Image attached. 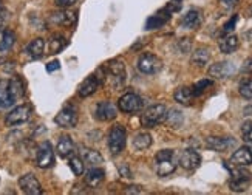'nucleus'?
I'll return each mask as SVG.
<instances>
[{
    "instance_id": "1",
    "label": "nucleus",
    "mask_w": 252,
    "mask_h": 195,
    "mask_svg": "<svg viewBox=\"0 0 252 195\" xmlns=\"http://www.w3.org/2000/svg\"><path fill=\"white\" fill-rule=\"evenodd\" d=\"M178 166V161L175 158V152L172 149L159 150L155 155V170L159 177H167L175 172Z\"/></svg>"
},
{
    "instance_id": "2",
    "label": "nucleus",
    "mask_w": 252,
    "mask_h": 195,
    "mask_svg": "<svg viewBox=\"0 0 252 195\" xmlns=\"http://www.w3.org/2000/svg\"><path fill=\"white\" fill-rule=\"evenodd\" d=\"M104 76H108V81L113 87H121L126 82V67L123 61H110L102 67Z\"/></svg>"
},
{
    "instance_id": "3",
    "label": "nucleus",
    "mask_w": 252,
    "mask_h": 195,
    "mask_svg": "<svg viewBox=\"0 0 252 195\" xmlns=\"http://www.w3.org/2000/svg\"><path fill=\"white\" fill-rule=\"evenodd\" d=\"M166 115H167L166 105H162V104L152 105L144 113H142L141 123L144 127H155V126L166 121Z\"/></svg>"
},
{
    "instance_id": "4",
    "label": "nucleus",
    "mask_w": 252,
    "mask_h": 195,
    "mask_svg": "<svg viewBox=\"0 0 252 195\" xmlns=\"http://www.w3.org/2000/svg\"><path fill=\"white\" fill-rule=\"evenodd\" d=\"M138 70L142 74H157L162 70V61L157 54L144 53L138 59Z\"/></svg>"
},
{
    "instance_id": "5",
    "label": "nucleus",
    "mask_w": 252,
    "mask_h": 195,
    "mask_svg": "<svg viewBox=\"0 0 252 195\" xmlns=\"http://www.w3.org/2000/svg\"><path fill=\"white\" fill-rule=\"evenodd\" d=\"M127 143V132L123 126H113L108 133V149L113 155L121 154Z\"/></svg>"
},
{
    "instance_id": "6",
    "label": "nucleus",
    "mask_w": 252,
    "mask_h": 195,
    "mask_svg": "<svg viewBox=\"0 0 252 195\" xmlns=\"http://www.w3.org/2000/svg\"><path fill=\"white\" fill-rule=\"evenodd\" d=\"M31 115H32V108H31V105H28V104L17 105V107H14L13 110H11V112L6 115L5 123H6V126H9V127H16V126L25 124L27 121H30Z\"/></svg>"
},
{
    "instance_id": "7",
    "label": "nucleus",
    "mask_w": 252,
    "mask_h": 195,
    "mask_svg": "<svg viewBox=\"0 0 252 195\" xmlns=\"http://www.w3.org/2000/svg\"><path fill=\"white\" fill-rule=\"evenodd\" d=\"M251 180H252L251 172H248L242 166H237V169L232 172V175H231L229 188H231L234 192H243V191H246L249 188Z\"/></svg>"
},
{
    "instance_id": "8",
    "label": "nucleus",
    "mask_w": 252,
    "mask_h": 195,
    "mask_svg": "<svg viewBox=\"0 0 252 195\" xmlns=\"http://www.w3.org/2000/svg\"><path fill=\"white\" fill-rule=\"evenodd\" d=\"M54 123H56L59 127L63 129H71L78 124V110L73 105H67L63 107L62 110L54 116Z\"/></svg>"
},
{
    "instance_id": "9",
    "label": "nucleus",
    "mask_w": 252,
    "mask_h": 195,
    "mask_svg": "<svg viewBox=\"0 0 252 195\" xmlns=\"http://www.w3.org/2000/svg\"><path fill=\"white\" fill-rule=\"evenodd\" d=\"M118 107L124 113H136L142 108V99L136 93H126L119 98Z\"/></svg>"
},
{
    "instance_id": "10",
    "label": "nucleus",
    "mask_w": 252,
    "mask_h": 195,
    "mask_svg": "<svg viewBox=\"0 0 252 195\" xmlns=\"http://www.w3.org/2000/svg\"><path fill=\"white\" fill-rule=\"evenodd\" d=\"M237 71L235 65L232 62H217V64H212L209 67V76L214 79H227L231 78V76H234Z\"/></svg>"
},
{
    "instance_id": "11",
    "label": "nucleus",
    "mask_w": 252,
    "mask_h": 195,
    "mask_svg": "<svg viewBox=\"0 0 252 195\" xmlns=\"http://www.w3.org/2000/svg\"><path fill=\"white\" fill-rule=\"evenodd\" d=\"M178 164L186 170H195V169H198L201 164V157L196 150L186 149L178 157Z\"/></svg>"
},
{
    "instance_id": "12",
    "label": "nucleus",
    "mask_w": 252,
    "mask_h": 195,
    "mask_svg": "<svg viewBox=\"0 0 252 195\" xmlns=\"http://www.w3.org/2000/svg\"><path fill=\"white\" fill-rule=\"evenodd\" d=\"M36 162L40 169H48L54 164V150L53 146L45 141L37 147V155H36Z\"/></svg>"
},
{
    "instance_id": "13",
    "label": "nucleus",
    "mask_w": 252,
    "mask_h": 195,
    "mask_svg": "<svg viewBox=\"0 0 252 195\" xmlns=\"http://www.w3.org/2000/svg\"><path fill=\"white\" fill-rule=\"evenodd\" d=\"M19 188L27 195H40L43 192L42 184L32 173H25L19 178Z\"/></svg>"
},
{
    "instance_id": "14",
    "label": "nucleus",
    "mask_w": 252,
    "mask_h": 195,
    "mask_svg": "<svg viewBox=\"0 0 252 195\" xmlns=\"http://www.w3.org/2000/svg\"><path fill=\"white\" fill-rule=\"evenodd\" d=\"M206 146L215 152H227L237 146V141L229 136H209L206 139Z\"/></svg>"
},
{
    "instance_id": "15",
    "label": "nucleus",
    "mask_w": 252,
    "mask_h": 195,
    "mask_svg": "<svg viewBox=\"0 0 252 195\" xmlns=\"http://www.w3.org/2000/svg\"><path fill=\"white\" fill-rule=\"evenodd\" d=\"M17 102L9 79H0V108H9Z\"/></svg>"
},
{
    "instance_id": "16",
    "label": "nucleus",
    "mask_w": 252,
    "mask_h": 195,
    "mask_svg": "<svg viewBox=\"0 0 252 195\" xmlns=\"http://www.w3.org/2000/svg\"><path fill=\"white\" fill-rule=\"evenodd\" d=\"M118 116V108L110 101H102L96 107V118L101 121H112Z\"/></svg>"
},
{
    "instance_id": "17",
    "label": "nucleus",
    "mask_w": 252,
    "mask_h": 195,
    "mask_svg": "<svg viewBox=\"0 0 252 195\" xmlns=\"http://www.w3.org/2000/svg\"><path fill=\"white\" fill-rule=\"evenodd\" d=\"M231 162L235 167L237 166H242V167L251 166L252 164V150L249 147H240L231 157Z\"/></svg>"
},
{
    "instance_id": "18",
    "label": "nucleus",
    "mask_w": 252,
    "mask_h": 195,
    "mask_svg": "<svg viewBox=\"0 0 252 195\" xmlns=\"http://www.w3.org/2000/svg\"><path fill=\"white\" fill-rule=\"evenodd\" d=\"M50 22L54 25H62V27H71L76 24V14L70 13V11H58L50 16Z\"/></svg>"
},
{
    "instance_id": "19",
    "label": "nucleus",
    "mask_w": 252,
    "mask_h": 195,
    "mask_svg": "<svg viewBox=\"0 0 252 195\" xmlns=\"http://www.w3.org/2000/svg\"><path fill=\"white\" fill-rule=\"evenodd\" d=\"M81 158L84 160V164H89L92 167H96L104 162V158L99 152L94 149H89V147L81 149Z\"/></svg>"
},
{
    "instance_id": "20",
    "label": "nucleus",
    "mask_w": 252,
    "mask_h": 195,
    "mask_svg": "<svg viewBox=\"0 0 252 195\" xmlns=\"http://www.w3.org/2000/svg\"><path fill=\"white\" fill-rule=\"evenodd\" d=\"M203 22L201 13L198 9H189L181 19V27L183 28H188V30H193L196 27H200Z\"/></svg>"
},
{
    "instance_id": "21",
    "label": "nucleus",
    "mask_w": 252,
    "mask_h": 195,
    "mask_svg": "<svg viewBox=\"0 0 252 195\" xmlns=\"http://www.w3.org/2000/svg\"><path fill=\"white\" fill-rule=\"evenodd\" d=\"M99 85H101V81L97 79V76L96 74H92L89 76L79 87V96L81 98H87V96H90L93 95L97 89H99Z\"/></svg>"
},
{
    "instance_id": "22",
    "label": "nucleus",
    "mask_w": 252,
    "mask_h": 195,
    "mask_svg": "<svg viewBox=\"0 0 252 195\" xmlns=\"http://www.w3.org/2000/svg\"><path fill=\"white\" fill-rule=\"evenodd\" d=\"M173 98H175V101H177L178 104H183V105H190L196 96L193 95L192 87H180V89L175 90Z\"/></svg>"
},
{
    "instance_id": "23",
    "label": "nucleus",
    "mask_w": 252,
    "mask_h": 195,
    "mask_svg": "<svg viewBox=\"0 0 252 195\" xmlns=\"http://www.w3.org/2000/svg\"><path fill=\"white\" fill-rule=\"evenodd\" d=\"M105 178V170L101 167H92L85 175V183L92 188H97Z\"/></svg>"
},
{
    "instance_id": "24",
    "label": "nucleus",
    "mask_w": 252,
    "mask_h": 195,
    "mask_svg": "<svg viewBox=\"0 0 252 195\" xmlns=\"http://www.w3.org/2000/svg\"><path fill=\"white\" fill-rule=\"evenodd\" d=\"M238 45H240V40H238V37L234 36V34H227V36L221 37V40L218 42V47H220V51L224 53V54H231V53L237 51Z\"/></svg>"
},
{
    "instance_id": "25",
    "label": "nucleus",
    "mask_w": 252,
    "mask_h": 195,
    "mask_svg": "<svg viewBox=\"0 0 252 195\" xmlns=\"http://www.w3.org/2000/svg\"><path fill=\"white\" fill-rule=\"evenodd\" d=\"M170 19V11L169 9H164L161 11V13L155 14V16H152L147 19V24H146V28L147 30H155V28H159L162 27L164 24H167Z\"/></svg>"
},
{
    "instance_id": "26",
    "label": "nucleus",
    "mask_w": 252,
    "mask_h": 195,
    "mask_svg": "<svg viewBox=\"0 0 252 195\" xmlns=\"http://www.w3.org/2000/svg\"><path fill=\"white\" fill-rule=\"evenodd\" d=\"M43 51H45V40L43 39H34V40H31L28 43V47H27V53H28V56L32 58V59H39L43 56Z\"/></svg>"
},
{
    "instance_id": "27",
    "label": "nucleus",
    "mask_w": 252,
    "mask_h": 195,
    "mask_svg": "<svg viewBox=\"0 0 252 195\" xmlns=\"http://www.w3.org/2000/svg\"><path fill=\"white\" fill-rule=\"evenodd\" d=\"M211 59V50L206 48V47H200L196 48L192 54V64L195 65V67H204V65L209 62Z\"/></svg>"
},
{
    "instance_id": "28",
    "label": "nucleus",
    "mask_w": 252,
    "mask_h": 195,
    "mask_svg": "<svg viewBox=\"0 0 252 195\" xmlns=\"http://www.w3.org/2000/svg\"><path fill=\"white\" fill-rule=\"evenodd\" d=\"M56 150H58L59 157L67 158V157H70V155H73V154H74V143L71 141V138H70V136H61Z\"/></svg>"
},
{
    "instance_id": "29",
    "label": "nucleus",
    "mask_w": 252,
    "mask_h": 195,
    "mask_svg": "<svg viewBox=\"0 0 252 195\" xmlns=\"http://www.w3.org/2000/svg\"><path fill=\"white\" fill-rule=\"evenodd\" d=\"M152 146V136L146 132H141L133 138V147L136 150H146Z\"/></svg>"
},
{
    "instance_id": "30",
    "label": "nucleus",
    "mask_w": 252,
    "mask_h": 195,
    "mask_svg": "<svg viewBox=\"0 0 252 195\" xmlns=\"http://www.w3.org/2000/svg\"><path fill=\"white\" fill-rule=\"evenodd\" d=\"M68 166L71 169V172L74 175H82L84 173V160L81 158V155H70V161H68Z\"/></svg>"
},
{
    "instance_id": "31",
    "label": "nucleus",
    "mask_w": 252,
    "mask_h": 195,
    "mask_svg": "<svg viewBox=\"0 0 252 195\" xmlns=\"http://www.w3.org/2000/svg\"><path fill=\"white\" fill-rule=\"evenodd\" d=\"M16 42V34L11 30H6L5 36L2 39V42H0V53H5V51H9L11 48H13Z\"/></svg>"
},
{
    "instance_id": "32",
    "label": "nucleus",
    "mask_w": 252,
    "mask_h": 195,
    "mask_svg": "<svg viewBox=\"0 0 252 195\" xmlns=\"http://www.w3.org/2000/svg\"><path fill=\"white\" fill-rule=\"evenodd\" d=\"M240 95H242L245 99L252 101V78H246L240 82V89H238Z\"/></svg>"
},
{
    "instance_id": "33",
    "label": "nucleus",
    "mask_w": 252,
    "mask_h": 195,
    "mask_svg": "<svg viewBox=\"0 0 252 195\" xmlns=\"http://www.w3.org/2000/svg\"><path fill=\"white\" fill-rule=\"evenodd\" d=\"M166 121L170 127H180L183 123V115L180 110H170L166 115Z\"/></svg>"
},
{
    "instance_id": "34",
    "label": "nucleus",
    "mask_w": 252,
    "mask_h": 195,
    "mask_svg": "<svg viewBox=\"0 0 252 195\" xmlns=\"http://www.w3.org/2000/svg\"><path fill=\"white\" fill-rule=\"evenodd\" d=\"M65 45H67V40L63 37H53L50 42V53H59Z\"/></svg>"
},
{
    "instance_id": "35",
    "label": "nucleus",
    "mask_w": 252,
    "mask_h": 195,
    "mask_svg": "<svg viewBox=\"0 0 252 195\" xmlns=\"http://www.w3.org/2000/svg\"><path fill=\"white\" fill-rule=\"evenodd\" d=\"M212 85V81L211 79H203V81H200V82H196L193 87H192V90H193V95L195 96H200L207 87H211Z\"/></svg>"
},
{
    "instance_id": "36",
    "label": "nucleus",
    "mask_w": 252,
    "mask_h": 195,
    "mask_svg": "<svg viewBox=\"0 0 252 195\" xmlns=\"http://www.w3.org/2000/svg\"><path fill=\"white\" fill-rule=\"evenodd\" d=\"M242 135L243 139L248 143H252V121H245L242 126Z\"/></svg>"
},
{
    "instance_id": "37",
    "label": "nucleus",
    "mask_w": 252,
    "mask_h": 195,
    "mask_svg": "<svg viewBox=\"0 0 252 195\" xmlns=\"http://www.w3.org/2000/svg\"><path fill=\"white\" fill-rule=\"evenodd\" d=\"M76 2H78V0H54V3H56V6H59V8H70Z\"/></svg>"
},
{
    "instance_id": "38",
    "label": "nucleus",
    "mask_w": 252,
    "mask_h": 195,
    "mask_svg": "<svg viewBox=\"0 0 252 195\" xmlns=\"http://www.w3.org/2000/svg\"><path fill=\"white\" fill-rule=\"evenodd\" d=\"M237 19H238V17H237V16H234V17H232V19H231V20H229V22H227V24L224 25V30H223V32H224V34H229V32H231V31H232V30L235 28V24H237Z\"/></svg>"
},
{
    "instance_id": "39",
    "label": "nucleus",
    "mask_w": 252,
    "mask_h": 195,
    "mask_svg": "<svg viewBox=\"0 0 252 195\" xmlns=\"http://www.w3.org/2000/svg\"><path fill=\"white\" fill-rule=\"evenodd\" d=\"M218 2L221 3V6H224V8H227V9H231V8H234V6L238 5L240 0H218Z\"/></svg>"
},
{
    "instance_id": "40",
    "label": "nucleus",
    "mask_w": 252,
    "mask_h": 195,
    "mask_svg": "<svg viewBox=\"0 0 252 195\" xmlns=\"http://www.w3.org/2000/svg\"><path fill=\"white\" fill-rule=\"evenodd\" d=\"M6 19H8V11H6L5 5L2 3V0H0V24H3Z\"/></svg>"
},
{
    "instance_id": "41",
    "label": "nucleus",
    "mask_w": 252,
    "mask_h": 195,
    "mask_svg": "<svg viewBox=\"0 0 252 195\" xmlns=\"http://www.w3.org/2000/svg\"><path fill=\"white\" fill-rule=\"evenodd\" d=\"M119 173H121L123 177H126V178H131V170L128 169V166H119Z\"/></svg>"
},
{
    "instance_id": "42",
    "label": "nucleus",
    "mask_w": 252,
    "mask_h": 195,
    "mask_svg": "<svg viewBox=\"0 0 252 195\" xmlns=\"http://www.w3.org/2000/svg\"><path fill=\"white\" fill-rule=\"evenodd\" d=\"M180 47H181V51H183V53H188V51L190 50V40H189V39H183V40L180 42Z\"/></svg>"
},
{
    "instance_id": "43",
    "label": "nucleus",
    "mask_w": 252,
    "mask_h": 195,
    "mask_svg": "<svg viewBox=\"0 0 252 195\" xmlns=\"http://www.w3.org/2000/svg\"><path fill=\"white\" fill-rule=\"evenodd\" d=\"M59 67H61L59 62H58V61H53V62H50V64L47 65V71L51 73V71H54V70H59Z\"/></svg>"
},
{
    "instance_id": "44",
    "label": "nucleus",
    "mask_w": 252,
    "mask_h": 195,
    "mask_svg": "<svg viewBox=\"0 0 252 195\" xmlns=\"http://www.w3.org/2000/svg\"><path fill=\"white\" fill-rule=\"evenodd\" d=\"M5 32H6V28L0 27V42H2V39H3V36H5Z\"/></svg>"
},
{
    "instance_id": "45",
    "label": "nucleus",
    "mask_w": 252,
    "mask_h": 195,
    "mask_svg": "<svg viewBox=\"0 0 252 195\" xmlns=\"http://www.w3.org/2000/svg\"><path fill=\"white\" fill-rule=\"evenodd\" d=\"M246 70H249V71H252V58L246 62Z\"/></svg>"
},
{
    "instance_id": "46",
    "label": "nucleus",
    "mask_w": 252,
    "mask_h": 195,
    "mask_svg": "<svg viewBox=\"0 0 252 195\" xmlns=\"http://www.w3.org/2000/svg\"><path fill=\"white\" fill-rule=\"evenodd\" d=\"M251 16H252V6H251Z\"/></svg>"
},
{
    "instance_id": "47",
    "label": "nucleus",
    "mask_w": 252,
    "mask_h": 195,
    "mask_svg": "<svg viewBox=\"0 0 252 195\" xmlns=\"http://www.w3.org/2000/svg\"><path fill=\"white\" fill-rule=\"evenodd\" d=\"M173 2H180V0H173Z\"/></svg>"
}]
</instances>
